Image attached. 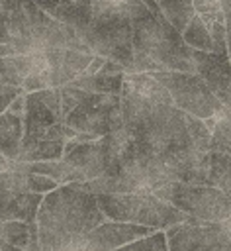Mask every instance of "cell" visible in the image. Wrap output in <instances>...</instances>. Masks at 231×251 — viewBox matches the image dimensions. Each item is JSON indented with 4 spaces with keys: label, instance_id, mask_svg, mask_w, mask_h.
Segmentation results:
<instances>
[{
    "label": "cell",
    "instance_id": "obj_1",
    "mask_svg": "<svg viewBox=\"0 0 231 251\" xmlns=\"http://www.w3.org/2000/svg\"><path fill=\"white\" fill-rule=\"evenodd\" d=\"M49 14L70 25L94 55L123 65L125 73L133 71L129 0H61Z\"/></svg>",
    "mask_w": 231,
    "mask_h": 251
},
{
    "label": "cell",
    "instance_id": "obj_2",
    "mask_svg": "<svg viewBox=\"0 0 231 251\" xmlns=\"http://www.w3.org/2000/svg\"><path fill=\"white\" fill-rule=\"evenodd\" d=\"M94 192L78 184H59L43 194L35 222L43 251H84L88 231L106 222Z\"/></svg>",
    "mask_w": 231,
    "mask_h": 251
},
{
    "label": "cell",
    "instance_id": "obj_3",
    "mask_svg": "<svg viewBox=\"0 0 231 251\" xmlns=\"http://www.w3.org/2000/svg\"><path fill=\"white\" fill-rule=\"evenodd\" d=\"M121 114L123 127L131 133L135 143L162 161L194 145L186 124V112L172 102L141 96L123 84Z\"/></svg>",
    "mask_w": 231,
    "mask_h": 251
},
{
    "label": "cell",
    "instance_id": "obj_4",
    "mask_svg": "<svg viewBox=\"0 0 231 251\" xmlns=\"http://www.w3.org/2000/svg\"><path fill=\"white\" fill-rule=\"evenodd\" d=\"M133 24V51L157 65V71L196 73L194 49L164 18L157 0H129Z\"/></svg>",
    "mask_w": 231,
    "mask_h": 251
},
{
    "label": "cell",
    "instance_id": "obj_5",
    "mask_svg": "<svg viewBox=\"0 0 231 251\" xmlns=\"http://www.w3.org/2000/svg\"><path fill=\"white\" fill-rule=\"evenodd\" d=\"M98 204L108 220L139 224L153 229H166L182 224L188 216L159 198L155 192H129V194H96Z\"/></svg>",
    "mask_w": 231,
    "mask_h": 251
},
{
    "label": "cell",
    "instance_id": "obj_6",
    "mask_svg": "<svg viewBox=\"0 0 231 251\" xmlns=\"http://www.w3.org/2000/svg\"><path fill=\"white\" fill-rule=\"evenodd\" d=\"M155 194L200 222H225L231 216V198L209 184L170 180L159 186Z\"/></svg>",
    "mask_w": 231,
    "mask_h": 251
},
{
    "label": "cell",
    "instance_id": "obj_7",
    "mask_svg": "<svg viewBox=\"0 0 231 251\" xmlns=\"http://www.w3.org/2000/svg\"><path fill=\"white\" fill-rule=\"evenodd\" d=\"M172 96L174 106L180 110L198 116L202 120L215 116L223 104L206 84V80L198 73L186 71H153L151 73Z\"/></svg>",
    "mask_w": 231,
    "mask_h": 251
},
{
    "label": "cell",
    "instance_id": "obj_8",
    "mask_svg": "<svg viewBox=\"0 0 231 251\" xmlns=\"http://www.w3.org/2000/svg\"><path fill=\"white\" fill-rule=\"evenodd\" d=\"M65 124L92 139L108 135L123 127L121 94L90 92L74 110L65 116Z\"/></svg>",
    "mask_w": 231,
    "mask_h": 251
},
{
    "label": "cell",
    "instance_id": "obj_9",
    "mask_svg": "<svg viewBox=\"0 0 231 251\" xmlns=\"http://www.w3.org/2000/svg\"><path fill=\"white\" fill-rule=\"evenodd\" d=\"M168 251H231V235L223 222L188 218L164 229Z\"/></svg>",
    "mask_w": 231,
    "mask_h": 251
},
{
    "label": "cell",
    "instance_id": "obj_10",
    "mask_svg": "<svg viewBox=\"0 0 231 251\" xmlns=\"http://www.w3.org/2000/svg\"><path fill=\"white\" fill-rule=\"evenodd\" d=\"M78 131H74L65 122L53 124L49 129L35 133V135H23L20 157L22 163H33V161H51L61 159L65 153V143L69 139H74Z\"/></svg>",
    "mask_w": 231,
    "mask_h": 251
},
{
    "label": "cell",
    "instance_id": "obj_11",
    "mask_svg": "<svg viewBox=\"0 0 231 251\" xmlns=\"http://www.w3.org/2000/svg\"><path fill=\"white\" fill-rule=\"evenodd\" d=\"M196 73L206 80L211 92L225 108H231V59L225 53L194 49Z\"/></svg>",
    "mask_w": 231,
    "mask_h": 251
},
{
    "label": "cell",
    "instance_id": "obj_12",
    "mask_svg": "<svg viewBox=\"0 0 231 251\" xmlns=\"http://www.w3.org/2000/svg\"><path fill=\"white\" fill-rule=\"evenodd\" d=\"M153 231L155 229L147 227V226L106 220L100 226H96L92 231H88V235L84 239V251H114L125 243L135 241Z\"/></svg>",
    "mask_w": 231,
    "mask_h": 251
},
{
    "label": "cell",
    "instance_id": "obj_13",
    "mask_svg": "<svg viewBox=\"0 0 231 251\" xmlns=\"http://www.w3.org/2000/svg\"><path fill=\"white\" fill-rule=\"evenodd\" d=\"M41 200L39 192H18L0 184V220L33 222Z\"/></svg>",
    "mask_w": 231,
    "mask_h": 251
},
{
    "label": "cell",
    "instance_id": "obj_14",
    "mask_svg": "<svg viewBox=\"0 0 231 251\" xmlns=\"http://www.w3.org/2000/svg\"><path fill=\"white\" fill-rule=\"evenodd\" d=\"M25 169L31 173H39L45 175L49 178H53L57 184H70V182H84L86 176L82 175L80 169H76L74 165H70L69 161L61 159H51V161H33V163H25Z\"/></svg>",
    "mask_w": 231,
    "mask_h": 251
},
{
    "label": "cell",
    "instance_id": "obj_15",
    "mask_svg": "<svg viewBox=\"0 0 231 251\" xmlns=\"http://www.w3.org/2000/svg\"><path fill=\"white\" fill-rule=\"evenodd\" d=\"M6 27H8V33L12 37V47L16 49V53H31V51H37L35 49V41H33V35H31V27H29V20H27V14L22 6V2L18 0V6L12 10V14L8 16L6 20Z\"/></svg>",
    "mask_w": 231,
    "mask_h": 251
},
{
    "label": "cell",
    "instance_id": "obj_16",
    "mask_svg": "<svg viewBox=\"0 0 231 251\" xmlns=\"http://www.w3.org/2000/svg\"><path fill=\"white\" fill-rule=\"evenodd\" d=\"M23 139V118L10 112L0 114V153L10 161H18Z\"/></svg>",
    "mask_w": 231,
    "mask_h": 251
},
{
    "label": "cell",
    "instance_id": "obj_17",
    "mask_svg": "<svg viewBox=\"0 0 231 251\" xmlns=\"http://www.w3.org/2000/svg\"><path fill=\"white\" fill-rule=\"evenodd\" d=\"M208 184L219 188L225 196L231 198V153L229 151H209L208 167Z\"/></svg>",
    "mask_w": 231,
    "mask_h": 251
},
{
    "label": "cell",
    "instance_id": "obj_18",
    "mask_svg": "<svg viewBox=\"0 0 231 251\" xmlns=\"http://www.w3.org/2000/svg\"><path fill=\"white\" fill-rule=\"evenodd\" d=\"M125 73L108 75V73H96V75H78L69 84H74L78 88H84L88 92H100V94H121Z\"/></svg>",
    "mask_w": 231,
    "mask_h": 251
},
{
    "label": "cell",
    "instance_id": "obj_19",
    "mask_svg": "<svg viewBox=\"0 0 231 251\" xmlns=\"http://www.w3.org/2000/svg\"><path fill=\"white\" fill-rule=\"evenodd\" d=\"M27 222L0 220V251H27Z\"/></svg>",
    "mask_w": 231,
    "mask_h": 251
},
{
    "label": "cell",
    "instance_id": "obj_20",
    "mask_svg": "<svg viewBox=\"0 0 231 251\" xmlns=\"http://www.w3.org/2000/svg\"><path fill=\"white\" fill-rule=\"evenodd\" d=\"M184 41L192 47V49H200V51H213V41H211V33L208 29V25L204 24V20L196 14L190 24L186 25V29L182 31Z\"/></svg>",
    "mask_w": 231,
    "mask_h": 251
},
{
    "label": "cell",
    "instance_id": "obj_21",
    "mask_svg": "<svg viewBox=\"0 0 231 251\" xmlns=\"http://www.w3.org/2000/svg\"><path fill=\"white\" fill-rule=\"evenodd\" d=\"M114 251H168V241L164 229H155L149 235H143L135 241H129Z\"/></svg>",
    "mask_w": 231,
    "mask_h": 251
},
{
    "label": "cell",
    "instance_id": "obj_22",
    "mask_svg": "<svg viewBox=\"0 0 231 251\" xmlns=\"http://www.w3.org/2000/svg\"><path fill=\"white\" fill-rule=\"evenodd\" d=\"M186 124H188V131H190L192 143L202 151H211V131L206 126V122L202 118L192 116V114L186 112Z\"/></svg>",
    "mask_w": 231,
    "mask_h": 251
},
{
    "label": "cell",
    "instance_id": "obj_23",
    "mask_svg": "<svg viewBox=\"0 0 231 251\" xmlns=\"http://www.w3.org/2000/svg\"><path fill=\"white\" fill-rule=\"evenodd\" d=\"M59 92H61V112H63V122H65V116L74 110L90 92L84 90V88H78L74 84H65V86H59Z\"/></svg>",
    "mask_w": 231,
    "mask_h": 251
},
{
    "label": "cell",
    "instance_id": "obj_24",
    "mask_svg": "<svg viewBox=\"0 0 231 251\" xmlns=\"http://www.w3.org/2000/svg\"><path fill=\"white\" fill-rule=\"evenodd\" d=\"M192 4H194L196 14L204 20L206 25H209L215 20L225 22V16L221 10V0H192Z\"/></svg>",
    "mask_w": 231,
    "mask_h": 251
},
{
    "label": "cell",
    "instance_id": "obj_25",
    "mask_svg": "<svg viewBox=\"0 0 231 251\" xmlns=\"http://www.w3.org/2000/svg\"><path fill=\"white\" fill-rule=\"evenodd\" d=\"M209 33H211V41H213V53H225L227 55V29H225V22L215 20L208 25Z\"/></svg>",
    "mask_w": 231,
    "mask_h": 251
},
{
    "label": "cell",
    "instance_id": "obj_26",
    "mask_svg": "<svg viewBox=\"0 0 231 251\" xmlns=\"http://www.w3.org/2000/svg\"><path fill=\"white\" fill-rule=\"evenodd\" d=\"M27 184H29L31 192H39V194H47L49 190L59 186L53 178H49L45 175H39V173H31V171H27Z\"/></svg>",
    "mask_w": 231,
    "mask_h": 251
},
{
    "label": "cell",
    "instance_id": "obj_27",
    "mask_svg": "<svg viewBox=\"0 0 231 251\" xmlns=\"http://www.w3.org/2000/svg\"><path fill=\"white\" fill-rule=\"evenodd\" d=\"M43 88H47V80L43 76V71L41 73H29L22 80V90L23 92H37V90H43Z\"/></svg>",
    "mask_w": 231,
    "mask_h": 251
},
{
    "label": "cell",
    "instance_id": "obj_28",
    "mask_svg": "<svg viewBox=\"0 0 231 251\" xmlns=\"http://www.w3.org/2000/svg\"><path fill=\"white\" fill-rule=\"evenodd\" d=\"M20 92H23V90H22V86L0 84V114H2V112H6L8 104H10V102L20 94Z\"/></svg>",
    "mask_w": 231,
    "mask_h": 251
},
{
    "label": "cell",
    "instance_id": "obj_29",
    "mask_svg": "<svg viewBox=\"0 0 231 251\" xmlns=\"http://www.w3.org/2000/svg\"><path fill=\"white\" fill-rule=\"evenodd\" d=\"M6 112H10V114H14V116L23 118V114H25V92H20V94H18V96L8 104Z\"/></svg>",
    "mask_w": 231,
    "mask_h": 251
},
{
    "label": "cell",
    "instance_id": "obj_30",
    "mask_svg": "<svg viewBox=\"0 0 231 251\" xmlns=\"http://www.w3.org/2000/svg\"><path fill=\"white\" fill-rule=\"evenodd\" d=\"M18 6V0H0V24H6L12 10Z\"/></svg>",
    "mask_w": 231,
    "mask_h": 251
},
{
    "label": "cell",
    "instance_id": "obj_31",
    "mask_svg": "<svg viewBox=\"0 0 231 251\" xmlns=\"http://www.w3.org/2000/svg\"><path fill=\"white\" fill-rule=\"evenodd\" d=\"M104 63H106V57H102V55H94L92 61L88 63V67H86V71H84L82 75H96V73L102 69Z\"/></svg>",
    "mask_w": 231,
    "mask_h": 251
},
{
    "label": "cell",
    "instance_id": "obj_32",
    "mask_svg": "<svg viewBox=\"0 0 231 251\" xmlns=\"http://www.w3.org/2000/svg\"><path fill=\"white\" fill-rule=\"evenodd\" d=\"M31 2H35L39 8H43L45 12H51L53 8H57L59 6V2L61 0H31Z\"/></svg>",
    "mask_w": 231,
    "mask_h": 251
},
{
    "label": "cell",
    "instance_id": "obj_33",
    "mask_svg": "<svg viewBox=\"0 0 231 251\" xmlns=\"http://www.w3.org/2000/svg\"><path fill=\"white\" fill-rule=\"evenodd\" d=\"M225 29H227V55L231 59V20H225Z\"/></svg>",
    "mask_w": 231,
    "mask_h": 251
},
{
    "label": "cell",
    "instance_id": "obj_34",
    "mask_svg": "<svg viewBox=\"0 0 231 251\" xmlns=\"http://www.w3.org/2000/svg\"><path fill=\"white\" fill-rule=\"evenodd\" d=\"M125 2H127V0H125Z\"/></svg>",
    "mask_w": 231,
    "mask_h": 251
}]
</instances>
